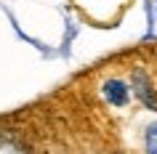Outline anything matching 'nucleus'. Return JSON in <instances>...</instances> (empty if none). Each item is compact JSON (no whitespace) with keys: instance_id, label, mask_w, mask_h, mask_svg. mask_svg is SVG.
<instances>
[{"instance_id":"1","label":"nucleus","mask_w":157,"mask_h":154,"mask_svg":"<svg viewBox=\"0 0 157 154\" xmlns=\"http://www.w3.org/2000/svg\"><path fill=\"white\" fill-rule=\"evenodd\" d=\"M131 90L149 106V109H155V112H157V93H155L152 80L147 77L144 69H136V72H133V77H131Z\"/></svg>"},{"instance_id":"2","label":"nucleus","mask_w":157,"mask_h":154,"mask_svg":"<svg viewBox=\"0 0 157 154\" xmlns=\"http://www.w3.org/2000/svg\"><path fill=\"white\" fill-rule=\"evenodd\" d=\"M128 96H131V90H128L125 82H120V80H107L104 82V98H107L109 104L123 106L128 101Z\"/></svg>"},{"instance_id":"3","label":"nucleus","mask_w":157,"mask_h":154,"mask_svg":"<svg viewBox=\"0 0 157 154\" xmlns=\"http://www.w3.org/2000/svg\"><path fill=\"white\" fill-rule=\"evenodd\" d=\"M147 154H157V125L147 128Z\"/></svg>"}]
</instances>
